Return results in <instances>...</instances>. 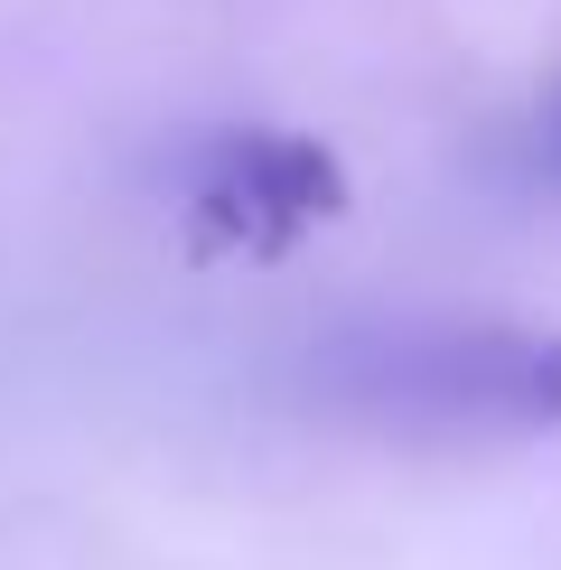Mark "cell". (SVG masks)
Returning a JSON list of instances; mask_svg holds the SVG:
<instances>
[{"instance_id":"cell-2","label":"cell","mask_w":561,"mask_h":570,"mask_svg":"<svg viewBox=\"0 0 561 570\" xmlns=\"http://www.w3.org/2000/svg\"><path fill=\"white\" fill-rule=\"evenodd\" d=\"M327 216H346V169L309 131H216L187 169V244L206 263H280Z\"/></svg>"},{"instance_id":"cell-3","label":"cell","mask_w":561,"mask_h":570,"mask_svg":"<svg viewBox=\"0 0 561 570\" xmlns=\"http://www.w3.org/2000/svg\"><path fill=\"white\" fill-rule=\"evenodd\" d=\"M552 150H561V112H552Z\"/></svg>"},{"instance_id":"cell-1","label":"cell","mask_w":561,"mask_h":570,"mask_svg":"<svg viewBox=\"0 0 561 570\" xmlns=\"http://www.w3.org/2000/svg\"><path fill=\"white\" fill-rule=\"evenodd\" d=\"M327 412H356L393 440H533L561 431V327L514 318H421L356 327L309 355Z\"/></svg>"}]
</instances>
